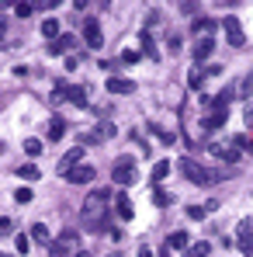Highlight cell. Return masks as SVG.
<instances>
[{
  "instance_id": "cell-1",
  "label": "cell",
  "mask_w": 253,
  "mask_h": 257,
  "mask_svg": "<svg viewBox=\"0 0 253 257\" xmlns=\"http://www.w3.org/2000/svg\"><path fill=\"white\" fill-rule=\"evenodd\" d=\"M108 198H111V191H90L84 198V209H80V222H84L87 229H101L104 226V205H108Z\"/></svg>"
},
{
  "instance_id": "cell-2",
  "label": "cell",
  "mask_w": 253,
  "mask_h": 257,
  "mask_svg": "<svg viewBox=\"0 0 253 257\" xmlns=\"http://www.w3.org/2000/svg\"><path fill=\"white\" fill-rule=\"evenodd\" d=\"M180 171H184V177H187V181H194V184H201V188L215 181V174L205 171V167H201L198 160H191V157H184V160H180Z\"/></svg>"
},
{
  "instance_id": "cell-3",
  "label": "cell",
  "mask_w": 253,
  "mask_h": 257,
  "mask_svg": "<svg viewBox=\"0 0 253 257\" xmlns=\"http://www.w3.org/2000/svg\"><path fill=\"white\" fill-rule=\"evenodd\" d=\"M208 150L215 157H222L225 164H236V160H239V146H236L232 139H225V143H208Z\"/></svg>"
},
{
  "instance_id": "cell-4",
  "label": "cell",
  "mask_w": 253,
  "mask_h": 257,
  "mask_svg": "<svg viewBox=\"0 0 253 257\" xmlns=\"http://www.w3.org/2000/svg\"><path fill=\"white\" fill-rule=\"evenodd\" d=\"M222 28L229 32V45H243V42H246L243 25H239V18H236V14H225V18H222Z\"/></svg>"
},
{
  "instance_id": "cell-5",
  "label": "cell",
  "mask_w": 253,
  "mask_h": 257,
  "mask_svg": "<svg viewBox=\"0 0 253 257\" xmlns=\"http://www.w3.org/2000/svg\"><path fill=\"white\" fill-rule=\"evenodd\" d=\"M84 42H87V49H101V21L97 18H87L84 21Z\"/></svg>"
},
{
  "instance_id": "cell-6",
  "label": "cell",
  "mask_w": 253,
  "mask_h": 257,
  "mask_svg": "<svg viewBox=\"0 0 253 257\" xmlns=\"http://www.w3.org/2000/svg\"><path fill=\"white\" fill-rule=\"evenodd\" d=\"M236 243H239V250H253V222L250 219H239V226H236Z\"/></svg>"
},
{
  "instance_id": "cell-7",
  "label": "cell",
  "mask_w": 253,
  "mask_h": 257,
  "mask_svg": "<svg viewBox=\"0 0 253 257\" xmlns=\"http://www.w3.org/2000/svg\"><path fill=\"white\" fill-rule=\"evenodd\" d=\"M111 177H115V184H132V181H135V164H132V160H118L115 171H111Z\"/></svg>"
},
{
  "instance_id": "cell-8",
  "label": "cell",
  "mask_w": 253,
  "mask_h": 257,
  "mask_svg": "<svg viewBox=\"0 0 253 257\" xmlns=\"http://www.w3.org/2000/svg\"><path fill=\"white\" fill-rule=\"evenodd\" d=\"M80 160H84V146H73L70 153H63V160H59V174L66 177L73 167H80Z\"/></svg>"
},
{
  "instance_id": "cell-9",
  "label": "cell",
  "mask_w": 253,
  "mask_h": 257,
  "mask_svg": "<svg viewBox=\"0 0 253 257\" xmlns=\"http://www.w3.org/2000/svg\"><path fill=\"white\" fill-rule=\"evenodd\" d=\"M94 177H97V171L90 164H80V167H73V171L66 174V181H73V184H90Z\"/></svg>"
},
{
  "instance_id": "cell-10",
  "label": "cell",
  "mask_w": 253,
  "mask_h": 257,
  "mask_svg": "<svg viewBox=\"0 0 253 257\" xmlns=\"http://www.w3.org/2000/svg\"><path fill=\"white\" fill-rule=\"evenodd\" d=\"M211 52H215V39H211V35L198 39V42H194V49H191V56H194L198 63H205V59H208Z\"/></svg>"
},
{
  "instance_id": "cell-11",
  "label": "cell",
  "mask_w": 253,
  "mask_h": 257,
  "mask_svg": "<svg viewBox=\"0 0 253 257\" xmlns=\"http://www.w3.org/2000/svg\"><path fill=\"white\" fill-rule=\"evenodd\" d=\"M225 118H229V111H225V108H211L208 115L201 118V125L211 132V128H222V125H225Z\"/></svg>"
},
{
  "instance_id": "cell-12",
  "label": "cell",
  "mask_w": 253,
  "mask_h": 257,
  "mask_svg": "<svg viewBox=\"0 0 253 257\" xmlns=\"http://www.w3.org/2000/svg\"><path fill=\"white\" fill-rule=\"evenodd\" d=\"M191 32H194V35H201V39H205V35H208V32H215V18H205V14H198V18H194V21H191Z\"/></svg>"
},
{
  "instance_id": "cell-13",
  "label": "cell",
  "mask_w": 253,
  "mask_h": 257,
  "mask_svg": "<svg viewBox=\"0 0 253 257\" xmlns=\"http://www.w3.org/2000/svg\"><path fill=\"white\" fill-rule=\"evenodd\" d=\"M167 247H170V250H187V247H191V236H187V229H177V233H170Z\"/></svg>"
},
{
  "instance_id": "cell-14",
  "label": "cell",
  "mask_w": 253,
  "mask_h": 257,
  "mask_svg": "<svg viewBox=\"0 0 253 257\" xmlns=\"http://www.w3.org/2000/svg\"><path fill=\"white\" fill-rule=\"evenodd\" d=\"M115 212H118V219H132L135 215V209H132V202H128V195H115Z\"/></svg>"
},
{
  "instance_id": "cell-15",
  "label": "cell",
  "mask_w": 253,
  "mask_h": 257,
  "mask_svg": "<svg viewBox=\"0 0 253 257\" xmlns=\"http://www.w3.org/2000/svg\"><path fill=\"white\" fill-rule=\"evenodd\" d=\"M108 90H111V94H132L135 84H132V80H122V77H111V80H108Z\"/></svg>"
},
{
  "instance_id": "cell-16",
  "label": "cell",
  "mask_w": 253,
  "mask_h": 257,
  "mask_svg": "<svg viewBox=\"0 0 253 257\" xmlns=\"http://www.w3.org/2000/svg\"><path fill=\"white\" fill-rule=\"evenodd\" d=\"M70 49H73V35H59L56 42L49 45V52H52V56H63V52H70Z\"/></svg>"
},
{
  "instance_id": "cell-17",
  "label": "cell",
  "mask_w": 253,
  "mask_h": 257,
  "mask_svg": "<svg viewBox=\"0 0 253 257\" xmlns=\"http://www.w3.org/2000/svg\"><path fill=\"white\" fill-rule=\"evenodd\" d=\"M139 42H142V52L149 59H156V42H153V32H139Z\"/></svg>"
},
{
  "instance_id": "cell-18",
  "label": "cell",
  "mask_w": 253,
  "mask_h": 257,
  "mask_svg": "<svg viewBox=\"0 0 253 257\" xmlns=\"http://www.w3.org/2000/svg\"><path fill=\"white\" fill-rule=\"evenodd\" d=\"M66 101H73V104L87 108V90H84V87H66Z\"/></svg>"
},
{
  "instance_id": "cell-19",
  "label": "cell",
  "mask_w": 253,
  "mask_h": 257,
  "mask_svg": "<svg viewBox=\"0 0 253 257\" xmlns=\"http://www.w3.org/2000/svg\"><path fill=\"white\" fill-rule=\"evenodd\" d=\"M18 177H21V181H39L42 171H39L35 164H21V167H18Z\"/></svg>"
},
{
  "instance_id": "cell-20",
  "label": "cell",
  "mask_w": 253,
  "mask_h": 257,
  "mask_svg": "<svg viewBox=\"0 0 253 257\" xmlns=\"http://www.w3.org/2000/svg\"><path fill=\"white\" fill-rule=\"evenodd\" d=\"M170 202H173V195H170V191H163V188H153V205H156V209H167Z\"/></svg>"
},
{
  "instance_id": "cell-21",
  "label": "cell",
  "mask_w": 253,
  "mask_h": 257,
  "mask_svg": "<svg viewBox=\"0 0 253 257\" xmlns=\"http://www.w3.org/2000/svg\"><path fill=\"white\" fill-rule=\"evenodd\" d=\"M208 250H211V243H208V240H201V243H191V247L184 250V257H205Z\"/></svg>"
},
{
  "instance_id": "cell-22",
  "label": "cell",
  "mask_w": 253,
  "mask_h": 257,
  "mask_svg": "<svg viewBox=\"0 0 253 257\" xmlns=\"http://www.w3.org/2000/svg\"><path fill=\"white\" fill-rule=\"evenodd\" d=\"M42 35H45V39H52V42L59 39V21H56V18H45V25H42Z\"/></svg>"
},
{
  "instance_id": "cell-23",
  "label": "cell",
  "mask_w": 253,
  "mask_h": 257,
  "mask_svg": "<svg viewBox=\"0 0 253 257\" xmlns=\"http://www.w3.org/2000/svg\"><path fill=\"white\" fill-rule=\"evenodd\" d=\"M205 77H208V70H205V66H194V70L187 73V87H201Z\"/></svg>"
},
{
  "instance_id": "cell-24",
  "label": "cell",
  "mask_w": 253,
  "mask_h": 257,
  "mask_svg": "<svg viewBox=\"0 0 253 257\" xmlns=\"http://www.w3.org/2000/svg\"><path fill=\"white\" fill-rule=\"evenodd\" d=\"M139 59H142V52H139V49H122V52H118V63H125V66L139 63Z\"/></svg>"
},
{
  "instance_id": "cell-25",
  "label": "cell",
  "mask_w": 253,
  "mask_h": 257,
  "mask_svg": "<svg viewBox=\"0 0 253 257\" xmlns=\"http://www.w3.org/2000/svg\"><path fill=\"white\" fill-rule=\"evenodd\" d=\"M63 132H66V122H63V118H52V125H49V139L56 143V139H63Z\"/></svg>"
},
{
  "instance_id": "cell-26",
  "label": "cell",
  "mask_w": 253,
  "mask_h": 257,
  "mask_svg": "<svg viewBox=\"0 0 253 257\" xmlns=\"http://www.w3.org/2000/svg\"><path fill=\"white\" fill-rule=\"evenodd\" d=\"M73 243H77V229H63V236H59V243H56V247H63V250H66V247H73Z\"/></svg>"
},
{
  "instance_id": "cell-27",
  "label": "cell",
  "mask_w": 253,
  "mask_h": 257,
  "mask_svg": "<svg viewBox=\"0 0 253 257\" xmlns=\"http://www.w3.org/2000/svg\"><path fill=\"white\" fill-rule=\"evenodd\" d=\"M167 174H170V160H160V164L153 167V184H156V181H163Z\"/></svg>"
},
{
  "instance_id": "cell-28",
  "label": "cell",
  "mask_w": 253,
  "mask_h": 257,
  "mask_svg": "<svg viewBox=\"0 0 253 257\" xmlns=\"http://www.w3.org/2000/svg\"><path fill=\"white\" fill-rule=\"evenodd\" d=\"M32 240H39V243H49V229H45L42 222H35V226H32Z\"/></svg>"
},
{
  "instance_id": "cell-29",
  "label": "cell",
  "mask_w": 253,
  "mask_h": 257,
  "mask_svg": "<svg viewBox=\"0 0 253 257\" xmlns=\"http://www.w3.org/2000/svg\"><path fill=\"white\" fill-rule=\"evenodd\" d=\"M25 153L28 157H39L42 153V139H25Z\"/></svg>"
},
{
  "instance_id": "cell-30",
  "label": "cell",
  "mask_w": 253,
  "mask_h": 257,
  "mask_svg": "<svg viewBox=\"0 0 253 257\" xmlns=\"http://www.w3.org/2000/svg\"><path fill=\"white\" fill-rule=\"evenodd\" d=\"M32 198H35V195H32V188H18V195H14V202H18V205H28Z\"/></svg>"
},
{
  "instance_id": "cell-31",
  "label": "cell",
  "mask_w": 253,
  "mask_h": 257,
  "mask_svg": "<svg viewBox=\"0 0 253 257\" xmlns=\"http://www.w3.org/2000/svg\"><path fill=\"white\" fill-rule=\"evenodd\" d=\"M28 243H32V236H25V233H18V240H14V247H18V254H28Z\"/></svg>"
},
{
  "instance_id": "cell-32",
  "label": "cell",
  "mask_w": 253,
  "mask_h": 257,
  "mask_svg": "<svg viewBox=\"0 0 253 257\" xmlns=\"http://www.w3.org/2000/svg\"><path fill=\"white\" fill-rule=\"evenodd\" d=\"M205 212H208L205 205H187V215H191V219H205Z\"/></svg>"
},
{
  "instance_id": "cell-33",
  "label": "cell",
  "mask_w": 253,
  "mask_h": 257,
  "mask_svg": "<svg viewBox=\"0 0 253 257\" xmlns=\"http://www.w3.org/2000/svg\"><path fill=\"white\" fill-rule=\"evenodd\" d=\"M167 49H170V52H177V49H180V35H170V39H167Z\"/></svg>"
},
{
  "instance_id": "cell-34",
  "label": "cell",
  "mask_w": 253,
  "mask_h": 257,
  "mask_svg": "<svg viewBox=\"0 0 253 257\" xmlns=\"http://www.w3.org/2000/svg\"><path fill=\"white\" fill-rule=\"evenodd\" d=\"M32 11H35V7H32V4H18V18H28V14H32Z\"/></svg>"
},
{
  "instance_id": "cell-35",
  "label": "cell",
  "mask_w": 253,
  "mask_h": 257,
  "mask_svg": "<svg viewBox=\"0 0 253 257\" xmlns=\"http://www.w3.org/2000/svg\"><path fill=\"white\" fill-rule=\"evenodd\" d=\"M11 229H14V222L4 215V219H0V236H4V233H11Z\"/></svg>"
},
{
  "instance_id": "cell-36",
  "label": "cell",
  "mask_w": 253,
  "mask_h": 257,
  "mask_svg": "<svg viewBox=\"0 0 253 257\" xmlns=\"http://www.w3.org/2000/svg\"><path fill=\"white\" fill-rule=\"evenodd\" d=\"M4 35H7V18L0 14V42H4Z\"/></svg>"
},
{
  "instance_id": "cell-37",
  "label": "cell",
  "mask_w": 253,
  "mask_h": 257,
  "mask_svg": "<svg viewBox=\"0 0 253 257\" xmlns=\"http://www.w3.org/2000/svg\"><path fill=\"white\" fill-rule=\"evenodd\" d=\"M135 257H153V250H149V247H139V254Z\"/></svg>"
},
{
  "instance_id": "cell-38",
  "label": "cell",
  "mask_w": 253,
  "mask_h": 257,
  "mask_svg": "<svg viewBox=\"0 0 253 257\" xmlns=\"http://www.w3.org/2000/svg\"><path fill=\"white\" fill-rule=\"evenodd\" d=\"M73 257H94V254H90V250H77Z\"/></svg>"
},
{
  "instance_id": "cell-39",
  "label": "cell",
  "mask_w": 253,
  "mask_h": 257,
  "mask_svg": "<svg viewBox=\"0 0 253 257\" xmlns=\"http://www.w3.org/2000/svg\"><path fill=\"white\" fill-rule=\"evenodd\" d=\"M0 257H14V254H0Z\"/></svg>"
},
{
  "instance_id": "cell-40",
  "label": "cell",
  "mask_w": 253,
  "mask_h": 257,
  "mask_svg": "<svg viewBox=\"0 0 253 257\" xmlns=\"http://www.w3.org/2000/svg\"><path fill=\"white\" fill-rule=\"evenodd\" d=\"M160 257H167V254H160Z\"/></svg>"
}]
</instances>
